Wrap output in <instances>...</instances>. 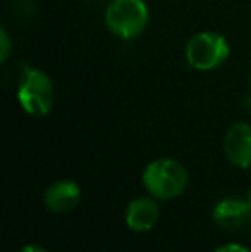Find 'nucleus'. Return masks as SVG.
Listing matches in <instances>:
<instances>
[{
  "mask_svg": "<svg viewBox=\"0 0 251 252\" xmlns=\"http://www.w3.org/2000/svg\"><path fill=\"white\" fill-rule=\"evenodd\" d=\"M189 182V173L174 158H157L143 172V186L158 201H171L181 196Z\"/></svg>",
  "mask_w": 251,
  "mask_h": 252,
  "instance_id": "nucleus-1",
  "label": "nucleus"
},
{
  "mask_svg": "<svg viewBox=\"0 0 251 252\" xmlns=\"http://www.w3.org/2000/svg\"><path fill=\"white\" fill-rule=\"evenodd\" d=\"M17 100L31 117H45L55 101V88L47 72L35 67H24L17 86Z\"/></svg>",
  "mask_w": 251,
  "mask_h": 252,
  "instance_id": "nucleus-2",
  "label": "nucleus"
},
{
  "mask_svg": "<svg viewBox=\"0 0 251 252\" xmlns=\"http://www.w3.org/2000/svg\"><path fill=\"white\" fill-rule=\"evenodd\" d=\"M104 19L114 36L133 40L146 30L150 12L143 0H112L105 9Z\"/></svg>",
  "mask_w": 251,
  "mask_h": 252,
  "instance_id": "nucleus-3",
  "label": "nucleus"
},
{
  "mask_svg": "<svg viewBox=\"0 0 251 252\" xmlns=\"http://www.w3.org/2000/svg\"><path fill=\"white\" fill-rule=\"evenodd\" d=\"M231 55V47L220 33L201 31L186 45V60L193 69L201 72L215 70Z\"/></svg>",
  "mask_w": 251,
  "mask_h": 252,
  "instance_id": "nucleus-4",
  "label": "nucleus"
},
{
  "mask_svg": "<svg viewBox=\"0 0 251 252\" xmlns=\"http://www.w3.org/2000/svg\"><path fill=\"white\" fill-rule=\"evenodd\" d=\"M224 151L227 159L238 168L251 166V126L236 122L227 129L224 137Z\"/></svg>",
  "mask_w": 251,
  "mask_h": 252,
  "instance_id": "nucleus-5",
  "label": "nucleus"
},
{
  "mask_svg": "<svg viewBox=\"0 0 251 252\" xmlns=\"http://www.w3.org/2000/svg\"><path fill=\"white\" fill-rule=\"evenodd\" d=\"M214 221L227 232L241 230L251 221V204L248 201L232 197L222 199L214 208Z\"/></svg>",
  "mask_w": 251,
  "mask_h": 252,
  "instance_id": "nucleus-6",
  "label": "nucleus"
},
{
  "mask_svg": "<svg viewBox=\"0 0 251 252\" xmlns=\"http://www.w3.org/2000/svg\"><path fill=\"white\" fill-rule=\"evenodd\" d=\"M45 206L50 209L52 213L64 215L69 213L79 204L81 201V189L74 180H57V182L50 184L48 189L45 190L43 196Z\"/></svg>",
  "mask_w": 251,
  "mask_h": 252,
  "instance_id": "nucleus-7",
  "label": "nucleus"
},
{
  "mask_svg": "<svg viewBox=\"0 0 251 252\" xmlns=\"http://www.w3.org/2000/svg\"><path fill=\"white\" fill-rule=\"evenodd\" d=\"M158 215H160V208L155 197L140 196L127 204L126 223L133 232H148L158 221Z\"/></svg>",
  "mask_w": 251,
  "mask_h": 252,
  "instance_id": "nucleus-8",
  "label": "nucleus"
},
{
  "mask_svg": "<svg viewBox=\"0 0 251 252\" xmlns=\"http://www.w3.org/2000/svg\"><path fill=\"white\" fill-rule=\"evenodd\" d=\"M10 48H12V45H10V38L7 34V30L5 28H0V62L2 63L9 59Z\"/></svg>",
  "mask_w": 251,
  "mask_h": 252,
  "instance_id": "nucleus-9",
  "label": "nucleus"
},
{
  "mask_svg": "<svg viewBox=\"0 0 251 252\" xmlns=\"http://www.w3.org/2000/svg\"><path fill=\"white\" fill-rule=\"evenodd\" d=\"M214 252H251V251L245 246H239V244H225V246H220Z\"/></svg>",
  "mask_w": 251,
  "mask_h": 252,
  "instance_id": "nucleus-10",
  "label": "nucleus"
},
{
  "mask_svg": "<svg viewBox=\"0 0 251 252\" xmlns=\"http://www.w3.org/2000/svg\"><path fill=\"white\" fill-rule=\"evenodd\" d=\"M19 252H48V251L43 249L41 246H36V244H28V246H24Z\"/></svg>",
  "mask_w": 251,
  "mask_h": 252,
  "instance_id": "nucleus-11",
  "label": "nucleus"
},
{
  "mask_svg": "<svg viewBox=\"0 0 251 252\" xmlns=\"http://www.w3.org/2000/svg\"><path fill=\"white\" fill-rule=\"evenodd\" d=\"M246 201H248V202H250V204H251V189L248 190V199H246Z\"/></svg>",
  "mask_w": 251,
  "mask_h": 252,
  "instance_id": "nucleus-12",
  "label": "nucleus"
},
{
  "mask_svg": "<svg viewBox=\"0 0 251 252\" xmlns=\"http://www.w3.org/2000/svg\"><path fill=\"white\" fill-rule=\"evenodd\" d=\"M248 84H250V90H251V72H250V79H248Z\"/></svg>",
  "mask_w": 251,
  "mask_h": 252,
  "instance_id": "nucleus-13",
  "label": "nucleus"
}]
</instances>
